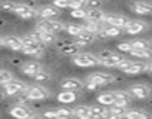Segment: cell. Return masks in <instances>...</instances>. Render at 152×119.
Masks as SVG:
<instances>
[{"label":"cell","instance_id":"1","mask_svg":"<svg viewBox=\"0 0 152 119\" xmlns=\"http://www.w3.org/2000/svg\"><path fill=\"white\" fill-rule=\"evenodd\" d=\"M73 63L79 67H93L99 64V58L90 52H79L73 57Z\"/></svg>","mask_w":152,"mask_h":119},{"label":"cell","instance_id":"2","mask_svg":"<svg viewBox=\"0 0 152 119\" xmlns=\"http://www.w3.org/2000/svg\"><path fill=\"white\" fill-rule=\"evenodd\" d=\"M24 94L30 98V101L43 100V98H46V97L49 95L48 89H46V88H43L42 85H31V86H27Z\"/></svg>","mask_w":152,"mask_h":119},{"label":"cell","instance_id":"3","mask_svg":"<svg viewBox=\"0 0 152 119\" xmlns=\"http://www.w3.org/2000/svg\"><path fill=\"white\" fill-rule=\"evenodd\" d=\"M26 83L24 82H21V81H17V79H11V81H8V82H5L3 83V89H5V94L6 95H17V94H20V92H23V91H26Z\"/></svg>","mask_w":152,"mask_h":119},{"label":"cell","instance_id":"4","mask_svg":"<svg viewBox=\"0 0 152 119\" xmlns=\"http://www.w3.org/2000/svg\"><path fill=\"white\" fill-rule=\"evenodd\" d=\"M34 31H36L37 37L40 39V42H42L43 45H51V43H54V42H55V33L49 31V30H48L46 27H43L42 24H39V22H37V25H36Z\"/></svg>","mask_w":152,"mask_h":119},{"label":"cell","instance_id":"5","mask_svg":"<svg viewBox=\"0 0 152 119\" xmlns=\"http://www.w3.org/2000/svg\"><path fill=\"white\" fill-rule=\"evenodd\" d=\"M82 51V46H79L78 43H70V42H66V43H61L58 45V52L61 55H66V57H75L76 54H79Z\"/></svg>","mask_w":152,"mask_h":119},{"label":"cell","instance_id":"6","mask_svg":"<svg viewBox=\"0 0 152 119\" xmlns=\"http://www.w3.org/2000/svg\"><path fill=\"white\" fill-rule=\"evenodd\" d=\"M122 60H124L122 55L110 52L106 57H99V64H102L103 67H118V64L122 61Z\"/></svg>","mask_w":152,"mask_h":119},{"label":"cell","instance_id":"7","mask_svg":"<svg viewBox=\"0 0 152 119\" xmlns=\"http://www.w3.org/2000/svg\"><path fill=\"white\" fill-rule=\"evenodd\" d=\"M9 113H11V116H14V118H18V119L31 118V116L34 115V113L31 112V109H30L27 104H18V106L12 107V109L9 110Z\"/></svg>","mask_w":152,"mask_h":119},{"label":"cell","instance_id":"8","mask_svg":"<svg viewBox=\"0 0 152 119\" xmlns=\"http://www.w3.org/2000/svg\"><path fill=\"white\" fill-rule=\"evenodd\" d=\"M104 24H110V25H115V27H119V28H124L128 22V20L122 15H115V14H104V20H103Z\"/></svg>","mask_w":152,"mask_h":119},{"label":"cell","instance_id":"9","mask_svg":"<svg viewBox=\"0 0 152 119\" xmlns=\"http://www.w3.org/2000/svg\"><path fill=\"white\" fill-rule=\"evenodd\" d=\"M12 12L15 15L21 17L23 20H30V18H34L36 17V11L31 9L30 6H27V5H17L15 3V8H14Z\"/></svg>","mask_w":152,"mask_h":119},{"label":"cell","instance_id":"10","mask_svg":"<svg viewBox=\"0 0 152 119\" xmlns=\"http://www.w3.org/2000/svg\"><path fill=\"white\" fill-rule=\"evenodd\" d=\"M39 24H42L43 27H46V28H48L49 31H52V33H60V31L66 30V25H64L63 22L54 20V18H42V21H40Z\"/></svg>","mask_w":152,"mask_h":119},{"label":"cell","instance_id":"11","mask_svg":"<svg viewBox=\"0 0 152 119\" xmlns=\"http://www.w3.org/2000/svg\"><path fill=\"white\" fill-rule=\"evenodd\" d=\"M113 76L112 75H109V73H93V75H90V78H88V81H93L94 83H97L99 86H103V85H109L110 82H113Z\"/></svg>","mask_w":152,"mask_h":119},{"label":"cell","instance_id":"12","mask_svg":"<svg viewBox=\"0 0 152 119\" xmlns=\"http://www.w3.org/2000/svg\"><path fill=\"white\" fill-rule=\"evenodd\" d=\"M128 92L131 94V97H136V98H139V100H145V98L149 97L151 89H149L146 85H142V83H140V85H133Z\"/></svg>","mask_w":152,"mask_h":119},{"label":"cell","instance_id":"13","mask_svg":"<svg viewBox=\"0 0 152 119\" xmlns=\"http://www.w3.org/2000/svg\"><path fill=\"white\" fill-rule=\"evenodd\" d=\"M21 40H23V46H27V48H42L43 46V43L37 37L36 31H33V33H30L27 36H23Z\"/></svg>","mask_w":152,"mask_h":119},{"label":"cell","instance_id":"14","mask_svg":"<svg viewBox=\"0 0 152 119\" xmlns=\"http://www.w3.org/2000/svg\"><path fill=\"white\" fill-rule=\"evenodd\" d=\"M61 89H70V91H79L84 88V83L82 81L76 79V78H69V79H64L61 83H60Z\"/></svg>","mask_w":152,"mask_h":119},{"label":"cell","instance_id":"15","mask_svg":"<svg viewBox=\"0 0 152 119\" xmlns=\"http://www.w3.org/2000/svg\"><path fill=\"white\" fill-rule=\"evenodd\" d=\"M124 28H125V31H127L128 34H139V33H142V31L146 28V22L139 21V20L128 21V22H127V25H125Z\"/></svg>","mask_w":152,"mask_h":119},{"label":"cell","instance_id":"16","mask_svg":"<svg viewBox=\"0 0 152 119\" xmlns=\"http://www.w3.org/2000/svg\"><path fill=\"white\" fill-rule=\"evenodd\" d=\"M131 9L140 15H152V5L146 3V2H140V0L131 3Z\"/></svg>","mask_w":152,"mask_h":119},{"label":"cell","instance_id":"17","mask_svg":"<svg viewBox=\"0 0 152 119\" xmlns=\"http://www.w3.org/2000/svg\"><path fill=\"white\" fill-rule=\"evenodd\" d=\"M96 40V34L93 33H88V31H82L81 34L75 36V43H78L79 46H87V45H91L93 42Z\"/></svg>","mask_w":152,"mask_h":119},{"label":"cell","instance_id":"18","mask_svg":"<svg viewBox=\"0 0 152 119\" xmlns=\"http://www.w3.org/2000/svg\"><path fill=\"white\" fill-rule=\"evenodd\" d=\"M3 45L12 51H21L23 49V40L18 36H8L6 39H3Z\"/></svg>","mask_w":152,"mask_h":119},{"label":"cell","instance_id":"19","mask_svg":"<svg viewBox=\"0 0 152 119\" xmlns=\"http://www.w3.org/2000/svg\"><path fill=\"white\" fill-rule=\"evenodd\" d=\"M36 15L40 18H55L60 15V9L55 6H43L36 12Z\"/></svg>","mask_w":152,"mask_h":119},{"label":"cell","instance_id":"20","mask_svg":"<svg viewBox=\"0 0 152 119\" xmlns=\"http://www.w3.org/2000/svg\"><path fill=\"white\" fill-rule=\"evenodd\" d=\"M115 94V103L116 106H122V107H127L130 100H131V94L130 92H125V91H113Z\"/></svg>","mask_w":152,"mask_h":119},{"label":"cell","instance_id":"21","mask_svg":"<svg viewBox=\"0 0 152 119\" xmlns=\"http://www.w3.org/2000/svg\"><path fill=\"white\" fill-rule=\"evenodd\" d=\"M39 70H42V66L37 61H30V63H26V64L21 66V72L24 75H27V76H33Z\"/></svg>","mask_w":152,"mask_h":119},{"label":"cell","instance_id":"22","mask_svg":"<svg viewBox=\"0 0 152 119\" xmlns=\"http://www.w3.org/2000/svg\"><path fill=\"white\" fill-rule=\"evenodd\" d=\"M76 98H78L76 92H75V91H70V89H63V92H60V94L57 95V100H58L60 103H64V104L73 103Z\"/></svg>","mask_w":152,"mask_h":119},{"label":"cell","instance_id":"23","mask_svg":"<svg viewBox=\"0 0 152 119\" xmlns=\"http://www.w3.org/2000/svg\"><path fill=\"white\" fill-rule=\"evenodd\" d=\"M87 21H94V22H100L103 24V20H104V12H102L100 9H88L87 11V17H85Z\"/></svg>","mask_w":152,"mask_h":119},{"label":"cell","instance_id":"24","mask_svg":"<svg viewBox=\"0 0 152 119\" xmlns=\"http://www.w3.org/2000/svg\"><path fill=\"white\" fill-rule=\"evenodd\" d=\"M145 70H146V63H143V61H131V64L128 66L125 73L127 75H139V73H142Z\"/></svg>","mask_w":152,"mask_h":119},{"label":"cell","instance_id":"25","mask_svg":"<svg viewBox=\"0 0 152 119\" xmlns=\"http://www.w3.org/2000/svg\"><path fill=\"white\" fill-rule=\"evenodd\" d=\"M97 101L100 104H103V106H112L115 103V94H113V91H110V92H102L99 95Z\"/></svg>","mask_w":152,"mask_h":119},{"label":"cell","instance_id":"26","mask_svg":"<svg viewBox=\"0 0 152 119\" xmlns=\"http://www.w3.org/2000/svg\"><path fill=\"white\" fill-rule=\"evenodd\" d=\"M73 116L81 118V119H88V118H91L90 106H78V107H75V110H73Z\"/></svg>","mask_w":152,"mask_h":119},{"label":"cell","instance_id":"27","mask_svg":"<svg viewBox=\"0 0 152 119\" xmlns=\"http://www.w3.org/2000/svg\"><path fill=\"white\" fill-rule=\"evenodd\" d=\"M130 54L136 58H142V60H146V58H152V51L149 48H143V49H131Z\"/></svg>","mask_w":152,"mask_h":119},{"label":"cell","instance_id":"28","mask_svg":"<svg viewBox=\"0 0 152 119\" xmlns=\"http://www.w3.org/2000/svg\"><path fill=\"white\" fill-rule=\"evenodd\" d=\"M127 112V107H122V106H116V104H112L110 110L107 112V116L110 118H122Z\"/></svg>","mask_w":152,"mask_h":119},{"label":"cell","instance_id":"29","mask_svg":"<svg viewBox=\"0 0 152 119\" xmlns=\"http://www.w3.org/2000/svg\"><path fill=\"white\" fill-rule=\"evenodd\" d=\"M103 24H104V22H103ZM102 28H103V31L107 34V37H118V36L121 34V30H122V28L115 27V25H110V24H104Z\"/></svg>","mask_w":152,"mask_h":119},{"label":"cell","instance_id":"30","mask_svg":"<svg viewBox=\"0 0 152 119\" xmlns=\"http://www.w3.org/2000/svg\"><path fill=\"white\" fill-rule=\"evenodd\" d=\"M90 113H91V118H106L107 116L106 107H102V106H90Z\"/></svg>","mask_w":152,"mask_h":119},{"label":"cell","instance_id":"31","mask_svg":"<svg viewBox=\"0 0 152 119\" xmlns=\"http://www.w3.org/2000/svg\"><path fill=\"white\" fill-rule=\"evenodd\" d=\"M82 27H84V31H88V33H93V34H96L99 30H102V24L94 22V21H87V24L82 25Z\"/></svg>","mask_w":152,"mask_h":119},{"label":"cell","instance_id":"32","mask_svg":"<svg viewBox=\"0 0 152 119\" xmlns=\"http://www.w3.org/2000/svg\"><path fill=\"white\" fill-rule=\"evenodd\" d=\"M36 82H46V81H49L51 79V75L48 73V72H45L43 69L42 70H39V72H36L33 76H31Z\"/></svg>","mask_w":152,"mask_h":119},{"label":"cell","instance_id":"33","mask_svg":"<svg viewBox=\"0 0 152 119\" xmlns=\"http://www.w3.org/2000/svg\"><path fill=\"white\" fill-rule=\"evenodd\" d=\"M43 48H27V46H23V54L26 55H30V57H40L42 55V51Z\"/></svg>","mask_w":152,"mask_h":119},{"label":"cell","instance_id":"34","mask_svg":"<svg viewBox=\"0 0 152 119\" xmlns=\"http://www.w3.org/2000/svg\"><path fill=\"white\" fill-rule=\"evenodd\" d=\"M66 30H67V33L70 36H78V34H81L84 31V27L82 25H78V24H69L66 27Z\"/></svg>","mask_w":152,"mask_h":119},{"label":"cell","instance_id":"35","mask_svg":"<svg viewBox=\"0 0 152 119\" xmlns=\"http://www.w3.org/2000/svg\"><path fill=\"white\" fill-rule=\"evenodd\" d=\"M125 118H128V119H145V118H148V115L145 113V112H137V110H130V112H125V115H124Z\"/></svg>","mask_w":152,"mask_h":119},{"label":"cell","instance_id":"36","mask_svg":"<svg viewBox=\"0 0 152 119\" xmlns=\"http://www.w3.org/2000/svg\"><path fill=\"white\" fill-rule=\"evenodd\" d=\"M70 15H72L73 18H81V20H85V17H87V11H85L84 8H78V9H72Z\"/></svg>","mask_w":152,"mask_h":119},{"label":"cell","instance_id":"37","mask_svg":"<svg viewBox=\"0 0 152 119\" xmlns=\"http://www.w3.org/2000/svg\"><path fill=\"white\" fill-rule=\"evenodd\" d=\"M69 3L70 9H78V8H85L87 0H69Z\"/></svg>","mask_w":152,"mask_h":119},{"label":"cell","instance_id":"38","mask_svg":"<svg viewBox=\"0 0 152 119\" xmlns=\"http://www.w3.org/2000/svg\"><path fill=\"white\" fill-rule=\"evenodd\" d=\"M103 5V0H87L85 6H88L90 9H100Z\"/></svg>","mask_w":152,"mask_h":119},{"label":"cell","instance_id":"39","mask_svg":"<svg viewBox=\"0 0 152 119\" xmlns=\"http://www.w3.org/2000/svg\"><path fill=\"white\" fill-rule=\"evenodd\" d=\"M143 48H149V43L146 40H134V42H131V49H143Z\"/></svg>","mask_w":152,"mask_h":119},{"label":"cell","instance_id":"40","mask_svg":"<svg viewBox=\"0 0 152 119\" xmlns=\"http://www.w3.org/2000/svg\"><path fill=\"white\" fill-rule=\"evenodd\" d=\"M57 112V118H70V116H73V110H69V109H58V110H55Z\"/></svg>","mask_w":152,"mask_h":119},{"label":"cell","instance_id":"41","mask_svg":"<svg viewBox=\"0 0 152 119\" xmlns=\"http://www.w3.org/2000/svg\"><path fill=\"white\" fill-rule=\"evenodd\" d=\"M12 79V73L11 72H8V70H0V83H5V82H8V81H11Z\"/></svg>","mask_w":152,"mask_h":119},{"label":"cell","instance_id":"42","mask_svg":"<svg viewBox=\"0 0 152 119\" xmlns=\"http://www.w3.org/2000/svg\"><path fill=\"white\" fill-rule=\"evenodd\" d=\"M69 0H54L52 2V6H55V8H58V9H66V8H69Z\"/></svg>","mask_w":152,"mask_h":119},{"label":"cell","instance_id":"43","mask_svg":"<svg viewBox=\"0 0 152 119\" xmlns=\"http://www.w3.org/2000/svg\"><path fill=\"white\" fill-rule=\"evenodd\" d=\"M118 51H121V52H130L131 51V43L130 42H121V43H118Z\"/></svg>","mask_w":152,"mask_h":119},{"label":"cell","instance_id":"44","mask_svg":"<svg viewBox=\"0 0 152 119\" xmlns=\"http://www.w3.org/2000/svg\"><path fill=\"white\" fill-rule=\"evenodd\" d=\"M0 8H2L3 11L12 12L14 8H15V3H12V2H3V3H0Z\"/></svg>","mask_w":152,"mask_h":119},{"label":"cell","instance_id":"45","mask_svg":"<svg viewBox=\"0 0 152 119\" xmlns=\"http://www.w3.org/2000/svg\"><path fill=\"white\" fill-rule=\"evenodd\" d=\"M84 86H85L87 89H90V91H94V89H97V88H99V85H97V83H94L93 81H88L87 83H84Z\"/></svg>","mask_w":152,"mask_h":119},{"label":"cell","instance_id":"46","mask_svg":"<svg viewBox=\"0 0 152 119\" xmlns=\"http://www.w3.org/2000/svg\"><path fill=\"white\" fill-rule=\"evenodd\" d=\"M43 116L45 118H57V112L55 110H48V112L43 113Z\"/></svg>","mask_w":152,"mask_h":119},{"label":"cell","instance_id":"47","mask_svg":"<svg viewBox=\"0 0 152 119\" xmlns=\"http://www.w3.org/2000/svg\"><path fill=\"white\" fill-rule=\"evenodd\" d=\"M146 70H151V72H152V60H151V61L146 64Z\"/></svg>","mask_w":152,"mask_h":119},{"label":"cell","instance_id":"48","mask_svg":"<svg viewBox=\"0 0 152 119\" xmlns=\"http://www.w3.org/2000/svg\"><path fill=\"white\" fill-rule=\"evenodd\" d=\"M5 97H6V94L0 91V101H3V100H5Z\"/></svg>","mask_w":152,"mask_h":119},{"label":"cell","instance_id":"49","mask_svg":"<svg viewBox=\"0 0 152 119\" xmlns=\"http://www.w3.org/2000/svg\"><path fill=\"white\" fill-rule=\"evenodd\" d=\"M3 46V39H0V48Z\"/></svg>","mask_w":152,"mask_h":119}]
</instances>
